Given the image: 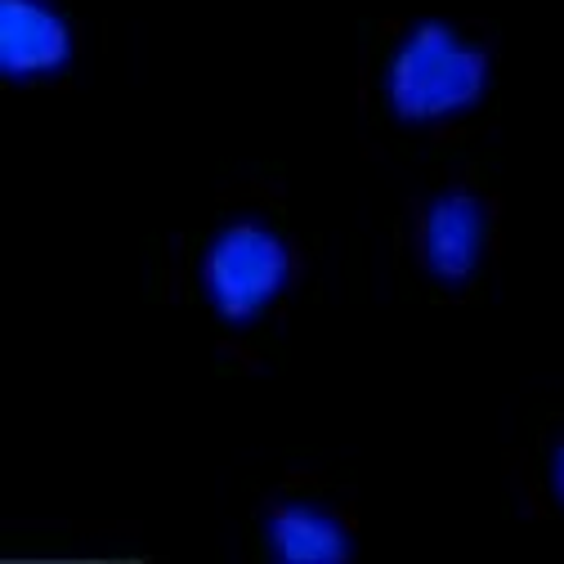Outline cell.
Returning <instances> with one entry per match:
<instances>
[{
	"mask_svg": "<svg viewBox=\"0 0 564 564\" xmlns=\"http://www.w3.org/2000/svg\"><path fill=\"white\" fill-rule=\"evenodd\" d=\"M498 86L492 45L448 14L403 19L372 67L377 112L399 130H453L488 104Z\"/></svg>",
	"mask_w": 564,
	"mask_h": 564,
	"instance_id": "6da1fadb",
	"label": "cell"
},
{
	"mask_svg": "<svg viewBox=\"0 0 564 564\" xmlns=\"http://www.w3.org/2000/svg\"><path fill=\"white\" fill-rule=\"evenodd\" d=\"M260 546L273 564H349L359 555V520L340 492L292 479L260 507Z\"/></svg>",
	"mask_w": 564,
	"mask_h": 564,
	"instance_id": "277c9868",
	"label": "cell"
},
{
	"mask_svg": "<svg viewBox=\"0 0 564 564\" xmlns=\"http://www.w3.org/2000/svg\"><path fill=\"white\" fill-rule=\"evenodd\" d=\"M82 58V23L63 0H0V77L6 86L58 82Z\"/></svg>",
	"mask_w": 564,
	"mask_h": 564,
	"instance_id": "5b68a950",
	"label": "cell"
},
{
	"mask_svg": "<svg viewBox=\"0 0 564 564\" xmlns=\"http://www.w3.org/2000/svg\"><path fill=\"white\" fill-rule=\"evenodd\" d=\"M305 256L273 216H229L206 229L193 256V292L206 318L225 332L264 327L301 288Z\"/></svg>",
	"mask_w": 564,
	"mask_h": 564,
	"instance_id": "7a4b0ae2",
	"label": "cell"
},
{
	"mask_svg": "<svg viewBox=\"0 0 564 564\" xmlns=\"http://www.w3.org/2000/svg\"><path fill=\"white\" fill-rule=\"evenodd\" d=\"M408 251L421 282L440 296L479 292L498 256V197L462 180L421 193L408 220Z\"/></svg>",
	"mask_w": 564,
	"mask_h": 564,
	"instance_id": "3957f363",
	"label": "cell"
},
{
	"mask_svg": "<svg viewBox=\"0 0 564 564\" xmlns=\"http://www.w3.org/2000/svg\"><path fill=\"white\" fill-rule=\"evenodd\" d=\"M542 484H546V498H551V507L564 516V426H560V435L546 444V453H542Z\"/></svg>",
	"mask_w": 564,
	"mask_h": 564,
	"instance_id": "8992f818",
	"label": "cell"
}]
</instances>
